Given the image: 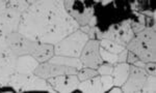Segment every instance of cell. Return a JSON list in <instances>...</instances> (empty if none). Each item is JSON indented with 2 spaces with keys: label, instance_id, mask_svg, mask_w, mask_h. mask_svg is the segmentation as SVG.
Listing matches in <instances>:
<instances>
[{
  "label": "cell",
  "instance_id": "obj_22",
  "mask_svg": "<svg viewBox=\"0 0 156 93\" xmlns=\"http://www.w3.org/2000/svg\"><path fill=\"white\" fill-rule=\"evenodd\" d=\"M98 76V70L94 68H90V67H85L83 69H80L78 72V79L79 81H85V80L92 79V78Z\"/></svg>",
  "mask_w": 156,
  "mask_h": 93
},
{
  "label": "cell",
  "instance_id": "obj_5",
  "mask_svg": "<svg viewBox=\"0 0 156 93\" xmlns=\"http://www.w3.org/2000/svg\"><path fill=\"white\" fill-rule=\"evenodd\" d=\"M149 75L144 68L130 65L129 76L126 82L123 84V92H142V87Z\"/></svg>",
  "mask_w": 156,
  "mask_h": 93
},
{
  "label": "cell",
  "instance_id": "obj_25",
  "mask_svg": "<svg viewBox=\"0 0 156 93\" xmlns=\"http://www.w3.org/2000/svg\"><path fill=\"white\" fill-rule=\"evenodd\" d=\"M144 69L147 71V74L149 75V76H155V74H156L155 62H148V63H146Z\"/></svg>",
  "mask_w": 156,
  "mask_h": 93
},
{
  "label": "cell",
  "instance_id": "obj_13",
  "mask_svg": "<svg viewBox=\"0 0 156 93\" xmlns=\"http://www.w3.org/2000/svg\"><path fill=\"white\" fill-rule=\"evenodd\" d=\"M78 89L82 92L87 93H103L105 92L104 88H103L101 77H94L92 79L85 80V81H81L78 85Z\"/></svg>",
  "mask_w": 156,
  "mask_h": 93
},
{
  "label": "cell",
  "instance_id": "obj_14",
  "mask_svg": "<svg viewBox=\"0 0 156 93\" xmlns=\"http://www.w3.org/2000/svg\"><path fill=\"white\" fill-rule=\"evenodd\" d=\"M54 53V48L49 44H41L39 42L34 51L32 52L31 56L36 58L39 62H45L51 59Z\"/></svg>",
  "mask_w": 156,
  "mask_h": 93
},
{
  "label": "cell",
  "instance_id": "obj_32",
  "mask_svg": "<svg viewBox=\"0 0 156 93\" xmlns=\"http://www.w3.org/2000/svg\"><path fill=\"white\" fill-rule=\"evenodd\" d=\"M5 9V1H0V15Z\"/></svg>",
  "mask_w": 156,
  "mask_h": 93
},
{
  "label": "cell",
  "instance_id": "obj_12",
  "mask_svg": "<svg viewBox=\"0 0 156 93\" xmlns=\"http://www.w3.org/2000/svg\"><path fill=\"white\" fill-rule=\"evenodd\" d=\"M39 65V61L34 58L31 55H23L19 56L17 59L16 72L21 75L32 74Z\"/></svg>",
  "mask_w": 156,
  "mask_h": 93
},
{
  "label": "cell",
  "instance_id": "obj_10",
  "mask_svg": "<svg viewBox=\"0 0 156 93\" xmlns=\"http://www.w3.org/2000/svg\"><path fill=\"white\" fill-rule=\"evenodd\" d=\"M126 47L130 52L134 53L138 57V59L142 60L145 63L155 62V48L148 47L143 42H140L137 37H133L131 41L128 42Z\"/></svg>",
  "mask_w": 156,
  "mask_h": 93
},
{
  "label": "cell",
  "instance_id": "obj_15",
  "mask_svg": "<svg viewBox=\"0 0 156 93\" xmlns=\"http://www.w3.org/2000/svg\"><path fill=\"white\" fill-rule=\"evenodd\" d=\"M129 67L130 65L127 63H115V66L114 67V70H112V74L114 77V85L118 87L123 86L126 80L128 79V76H129Z\"/></svg>",
  "mask_w": 156,
  "mask_h": 93
},
{
  "label": "cell",
  "instance_id": "obj_21",
  "mask_svg": "<svg viewBox=\"0 0 156 93\" xmlns=\"http://www.w3.org/2000/svg\"><path fill=\"white\" fill-rule=\"evenodd\" d=\"M142 92L155 93L156 92V79L155 76H148L142 87Z\"/></svg>",
  "mask_w": 156,
  "mask_h": 93
},
{
  "label": "cell",
  "instance_id": "obj_24",
  "mask_svg": "<svg viewBox=\"0 0 156 93\" xmlns=\"http://www.w3.org/2000/svg\"><path fill=\"white\" fill-rule=\"evenodd\" d=\"M112 70H114V66L112 64H101L99 67H98V74L102 75H112Z\"/></svg>",
  "mask_w": 156,
  "mask_h": 93
},
{
  "label": "cell",
  "instance_id": "obj_34",
  "mask_svg": "<svg viewBox=\"0 0 156 93\" xmlns=\"http://www.w3.org/2000/svg\"><path fill=\"white\" fill-rule=\"evenodd\" d=\"M102 3H103V4H107V3H109V1H103Z\"/></svg>",
  "mask_w": 156,
  "mask_h": 93
},
{
  "label": "cell",
  "instance_id": "obj_28",
  "mask_svg": "<svg viewBox=\"0 0 156 93\" xmlns=\"http://www.w3.org/2000/svg\"><path fill=\"white\" fill-rule=\"evenodd\" d=\"M127 60L129 63H134L135 61L138 60V57L134 54V53L130 52V53H128V55H127Z\"/></svg>",
  "mask_w": 156,
  "mask_h": 93
},
{
  "label": "cell",
  "instance_id": "obj_1",
  "mask_svg": "<svg viewBox=\"0 0 156 93\" xmlns=\"http://www.w3.org/2000/svg\"><path fill=\"white\" fill-rule=\"evenodd\" d=\"M9 86L14 88L17 92L24 91H48L54 92L51 85L43 78L37 76L34 72L32 74L21 75L15 72L11 78Z\"/></svg>",
  "mask_w": 156,
  "mask_h": 93
},
{
  "label": "cell",
  "instance_id": "obj_30",
  "mask_svg": "<svg viewBox=\"0 0 156 93\" xmlns=\"http://www.w3.org/2000/svg\"><path fill=\"white\" fill-rule=\"evenodd\" d=\"M96 23H97V18L96 17H93L92 19L90 20V22H89V26L90 27H95V25H96Z\"/></svg>",
  "mask_w": 156,
  "mask_h": 93
},
{
  "label": "cell",
  "instance_id": "obj_19",
  "mask_svg": "<svg viewBox=\"0 0 156 93\" xmlns=\"http://www.w3.org/2000/svg\"><path fill=\"white\" fill-rule=\"evenodd\" d=\"M100 46L104 50H106V51L110 53H114V54H120L121 52L125 50L124 47L120 46V45H118L117 42L112 41H108V39H101Z\"/></svg>",
  "mask_w": 156,
  "mask_h": 93
},
{
  "label": "cell",
  "instance_id": "obj_33",
  "mask_svg": "<svg viewBox=\"0 0 156 93\" xmlns=\"http://www.w3.org/2000/svg\"><path fill=\"white\" fill-rule=\"evenodd\" d=\"M110 92L112 93H120V92H122V90H121L120 88H115V89L110 90Z\"/></svg>",
  "mask_w": 156,
  "mask_h": 93
},
{
  "label": "cell",
  "instance_id": "obj_20",
  "mask_svg": "<svg viewBox=\"0 0 156 93\" xmlns=\"http://www.w3.org/2000/svg\"><path fill=\"white\" fill-rule=\"evenodd\" d=\"M5 5L6 7H9V8H12V9H15V11L23 14L27 9V7L29 6V3H28V1H20V0L15 1L14 0V1H6Z\"/></svg>",
  "mask_w": 156,
  "mask_h": 93
},
{
  "label": "cell",
  "instance_id": "obj_3",
  "mask_svg": "<svg viewBox=\"0 0 156 93\" xmlns=\"http://www.w3.org/2000/svg\"><path fill=\"white\" fill-rule=\"evenodd\" d=\"M6 44L11 51L19 57L23 55H31L39 42L27 38L19 32H14L6 36Z\"/></svg>",
  "mask_w": 156,
  "mask_h": 93
},
{
  "label": "cell",
  "instance_id": "obj_26",
  "mask_svg": "<svg viewBox=\"0 0 156 93\" xmlns=\"http://www.w3.org/2000/svg\"><path fill=\"white\" fill-rule=\"evenodd\" d=\"M146 28L145 25L138 23V22H131V29L133 31V33H140V32H142L143 30Z\"/></svg>",
  "mask_w": 156,
  "mask_h": 93
},
{
  "label": "cell",
  "instance_id": "obj_6",
  "mask_svg": "<svg viewBox=\"0 0 156 93\" xmlns=\"http://www.w3.org/2000/svg\"><path fill=\"white\" fill-rule=\"evenodd\" d=\"M34 74L46 80L50 79V78L62 76V75H77V69L74 68V67L65 66V65H59L48 62V63H43L37 65Z\"/></svg>",
  "mask_w": 156,
  "mask_h": 93
},
{
  "label": "cell",
  "instance_id": "obj_31",
  "mask_svg": "<svg viewBox=\"0 0 156 93\" xmlns=\"http://www.w3.org/2000/svg\"><path fill=\"white\" fill-rule=\"evenodd\" d=\"M146 20H145V16L144 15H138V23H140V24H143V25H145V23H146Z\"/></svg>",
  "mask_w": 156,
  "mask_h": 93
},
{
  "label": "cell",
  "instance_id": "obj_11",
  "mask_svg": "<svg viewBox=\"0 0 156 93\" xmlns=\"http://www.w3.org/2000/svg\"><path fill=\"white\" fill-rule=\"evenodd\" d=\"M131 20H126V21H123L120 24V27L118 29L117 33L115 35L114 42H117L118 45L122 47H126L131 39L134 37V33H133L131 29Z\"/></svg>",
  "mask_w": 156,
  "mask_h": 93
},
{
  "label": "cell",
  "instance_id": "obj_18",
  "mask_svg": "<svg viewBox=\"0 0 156 93\" xmlns=\"http://www.w3.org/2000/svg\"><path fill=\"white\" fill-rule=\"evenodd\" d=\"M16 72V69L12 67L0 65V86H9L12 75Z\"/></svg>",
  "mask_w": 156,
  "mask_h": 93
},
{
  "label": "cell",
  "instance_id": "obj_2",
  "mask_svg": "<svg viewBox=\"0 0 156 93\" xmlns=\"http://www.w3.org/2000/svg\"><path fill=\"white\" fill-rule=\"evenodd\" d=\"M89 41L90 38L87 34L83 33L80 30H77L72 34L68 35L62 41L57 42L54 48V53L58 56L78 58L81 55L85 44Z\"/></svg>",
  "mask_w": 156,
  "mask_h": 93
},
{
  "label": "cell",
  "instance_id": "obj_4",
  "mask_svg": "<svg viewBox=\"0 0 156 93\" xmlns=\"http://www.w3.org/2000/svg\"><path fill=\"white\" fill-rule=\"evenodd\" d=\"M100 42L96 39H90L85 44L80 55V61L82 66L96 69L103 63V60L99 53Z\"/></svg>",
  "mask_w": 156,
  "mask_h": 93
},
{
  "label": "cell",
  "instance_id": "obj_7",
  "mask_svg": "<svg viewBox=\"0 0 156 93\" xmlns=\"http://www.w3.org/2000/svg\"><path fill=\"white\" fill-rule=\"evenodd\" d=\"M65 9L70 15L78 25L87 26L90 20L94 17V8L93 7H84L83 5H78V2L67 1L64 2Z\"/></svg>",
  "mask_w": 156,
  "mask_h": 93
},
{
  "label": "cell",
  "instance_id": "obj_16",
  "mask_svg": "<svg viewBox=\"0 0 156 93\" xmlns=\"http://www.w3.org/2000/svg\"><path fill=\"white\" fill-rule=\"evenodd\" d=\"M50 63H55L59 65H65V66L74 67L76 69L82 68V63L80 59L74 58V57H67V56H54L51 59H49Z\"/></svg>",
  "mask_w": 156,
  "mask_h": 93
},
{
  "label": "cell",
  "instance_id": "obj_8",
  "mask_svg": "<svg viewBox=\"0 0 156 93\" xmlns=\"http://www.w3.org/2000/svg\"><path fill=\"white\" fill-rule=\"evenodd\" d=\"M6 3V1H5ZM22 14L12 8L6 7L0 15V30L4 34L9 35L14 32H18L20 22H21Z\"/></svg>",
  "mask_w": 156,
  "mask_h": 93
},
{
  "label": "cell",
  "instance_id": "obj_9",
  "mask_svg": "<svg viewBox=\"0 0 156 93\" xmlns=\"http://www.w3.org/2000/svg\"><path fill=\"white\" fill-rule=\"evenodd\" d=\"M48 83L54 88L55 91L62 93H70L77 89L79 79L76 75H62L55 78H50Z\"/></svg>",
  "mask_w": 156,
  "mask_h": 93
},
{
  "label": "cell",
  "instance_id": "obj_23",
  "mask_svg": "<svg viewBox=\"0 0 156 93\" xmlns=\"http://www.w3.org/2000/svg\"><path fill=\"white\" fill-rule=\"evenodd\" d=\"M99 53H100V56H101L102 60L108 62V63L115 64L118 62V54H114V53L108 52L101 47L99 48Z\"/></svg>",
  "mask_w": 156,
  "mask_h": 93
},
{
  "label": "cell",
  "instance_id": "obj_17",
  "mask_svg": "<svg viewBox=\"0 0 156 93\" xmlns=\"http://www.w3.org/2000/svg\"><path fill=\"white\" fill-rule=\"evenodd\" d=\"M136 37L150 48H155V27L145 28L142 32L136 34Z\"/></svg>",
  "mask_w": 156,
  "mask_h": 93
},
{
  "label": "cell",
  "instance_id": "obj_27",
  "mask_svg": "<svg viewBox=\"0 0 156 93\" xmlns=\"http://www.w3.org/2000/svg\"><path fill=\"white\" fill-rule=\"evenodd\" d=\"M127 55H128V51L127 50H124L120 53V55H118V62H121V63H124L127 60Z\"/></svg>",
  "mask_w": 156,
  "mask_h": 93
},
{
  "label": "cell",
  "instance_id": "obj_29",
  "mask_svg": "<svg viewBox=\"0 0 156 93\" xmlns=\"http://www.w3.org/2000/svg\"><path fill=\"white\" fill-rule=\"evenodd\" d=\"M145 65H146V63H145V62H143L142 60H137V61L134 62V66L140 67V68H144Z\"/></svg>",
  "mask_w": 156,
  "mask_h": 93
}]
</instances>
